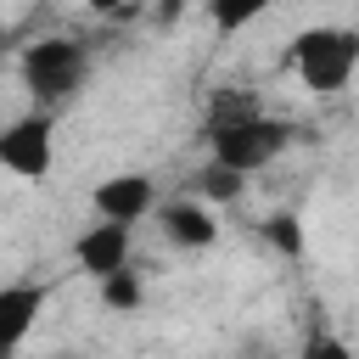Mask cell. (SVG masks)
<instances>
[{
	"label": "cell",
	"instance_id": "6da1fadb",
	"mask_svg": "<svg viewBox=\"0 0 359 359\" xmlns=\"http://www.w3.org/2000/svg\"><path fill=\"white\" fill-rule=\"evenodd\" d=\"M292 140H297L292 118H275V112H264V107H252L241 95H230V101L219 95L213 112H208V157L247 174V180L264 174L269 163H280L292 151Z\"/></svg>",
	"mask_w": 359,
	"mask_h": 359
},
{
	"label": "cell",
	"instance_id": "7a4b0ae2",
	"mask_svg": "<svg viewBox=\"0 0 359 359\" xmlns=\"http://www.w3.org/2000/svg\"><path fill=\"white\" fill-rule=\"evenodd\" d=\"M292 73L309 95H342L359 73V28L348 22H309L292 34Z\"/></svg>",
	"mask_w": 359,
	"mask_h": 359
},
{
	"label": "cell",
	"instance_id": "3957f363",
	"mask_svg": "<svg viewBox=\"0 0 359 359\" xmlns=\"http://www.w3.org/2000/svg\"><path fill=\"white\" fill-rule=\"evenodd\" d=\"M17 79H22V90L34 95V107L56 112V107H67V101L84 90V79H90V50H84L73 34H39L34 45H22Z\"/></svg>",
	"mask_w": 359,
	"mask_h": 359
},
{
	"label": "cell",
	"instance_id": "277c9868",
	"mask_svg": "<svg viewBox=\"0 0 359 359\" xmlns=\"http://www.w3.org/2000/svg\"><path fill=\"white\" fill-rule=\"evenodd\" d=\"M0 168L22 185H45L56 168V112L34 107L0 129Z\"/></svg>",
	"mask_w": 359,
	"mask_h": 359
},
{
	"label": "cell",
	"instance_id": "5b68a950",
	"mask_svg": "<svg viewBox=\"0 0 359 359\" xmlns=\"http://www.w3.org/2000/svg\"><path fill=\"white\" fill-rule=\"evenodd\" d=\"M157 180L146 168H118L107 180L90 185V213L95 219H118V224H146L157 213Z\"/></svg>",
	"mask_w": 359,
	"mask_h": 359
},
{
	"label": "cell",
	"instance_id": "8992f818",
	"mask_svg": "<svg viewBox=\"0 0 359 359\" xmlns=\"http://www.w3.org/2000/svg\"><path fill=\"white\" fill-rule=\"evenodd\" d=\"M129 252H135V224H118V219H95L73 236V264L90 280H107V275L129 269Z\"/></svg>",
	"mask_w": 359,
	"mask_h": 359
},
{
	"label": "cell",
	"instance_id": "52a82bcc",
	"mask_svg": "<svg viewBox=\"0 0 359 359\" xmlns=\"http://www.w3.org/2000/svg\"><path fill=\"white\" fill-rule=\"evenodd\" d=\"M157 230L174 252H208L219 241V219H213V202L202 196H180V202H163L157 208Z\"/></svg>",
	"mask_w": 359,
	"mask_h": 359
},
{
	"label": "cell",
	"instance_id": "ba28073f",
	"mask_svg": "<svg viewBox=\"0 0 359 359\" xmlns=\"http://www.w3.org/2000/svg\"><path fill=\"white\" fill-rule=\"evenodd\" d=\"M39 314H45V286L39 280H6L0 286V342H6V353H17L28 342Z\"/></svg>",
	"mask_w": 359,
	"mask_h": 359
},
{
	"label": "cell",
	"instance_id": "9c48e42d",
	"mask_svg": "<svg viewBox=\"0 0 359 359\" xmlns=\"http://www.w3.org/2000/svg\"><path fill=\"white\" fill-rule=\"evenodd\" d=\"M95 292H101V309H112V314H140L146 309V275L140 269H118V275L95 280Z\"/></svg>",
	"mask_w": 359,
	"mask_h": 359
},
{
	"label": "cell",
	"instance_id": "30bf717a",
	"mask_svg": "<svg viewBox=\"0 0 359 359\" xmlns=\"http://www.w3.org/2000/svg\"><path fill=\"white\" fill-rule=\"evenodd\" d=\"M275 0H202V11H208V22H213V34H247L264 11H269Z\"/></svg>",
	"mask_w": 359,
	"mask_h": 359
},
{
	"label": "cell",
	"instance_id": "8fae6325",
	"mask_svg": "<svg viewBox=\"0 0 359 359\" xmlns=\"http://www.w3.org/2000/svg\"><path fill=\"white\" fill-rule=\"evenodd\" d=\"M241 191H247V174H236V168H224V163H202V174H196V196L202 202H241Z\"/></svg>",
	"mask_w": 359,
	"mask_h": 359
},
{
	"label": "cell",
	"instance_id": "7c38bea8",
	"mask_svg": "<svg viewBox=\"0 0 359 359\" xmlns=\"http://www.w3.org/2000/svg\"><path fill=\"white\" fill-rule=\"evenodd\" d=\"M264 241L280 247L286 258H297V252H303V224H297V213H269V219H264Z\"/></svg>",
	"mask_w": 359,
	"mask_h": 359
},
{
	"label": "cell",
	"instance_id": "4fadbf2b",
	"mask_svg": "<svg viewBox=\"0 0 359 359\" xmlns=\"http://www.w3.org/2000/svg\"><path fill=\"white\" fill-rule=\"evenodd\" d=\"M297 359H353V348H348L337 331H314V337L297 348Z\"/></svg>",
	"mask_w": 359,
	"mask_h": 359
},
{
	"label": "cell",
	"instance_id": "5bb4252c",
	"mask_svg": "<svg viewBox=\"0 0 359 359\" xmlns=\"http://www.w3.org/2000/svg\"><path fill=\"white\" fill-rule=\"evenodd\" d=\"M90 11L95 17H129V11H140V0H90Z\"/></svg>",
	"mask_w": 359,
	"mask_h": 359
}]
</instances>
